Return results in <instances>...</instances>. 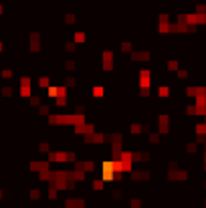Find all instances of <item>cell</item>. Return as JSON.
<instances>
[{
	"label": "cell",
	"instance_id": "cell-1",
	"mask_svg": "<svg viewBox=\"0 0 206 208\" xmlns=\"http://www.w3.org/2000/svg\"><path fill=\"white\" fill-rule=\"evenodd\" d=\"M2 95H4V97H10V95H12V87H8V85H6V87H2Z\"/></svg>",
	"mask_w": 206,
	"mask_h": 208
},
{
	"label": "cell",
	"instance_id": "cell-2",
	"mask_svg": "<svg viewBox=\"0 0 206 208\" xmlns=\"http://www.w3.org/2000/svg\"><path fill=\"white\" fill-rule=\"evenodd\" d=\"M75 40H77V43H83V40H85V34H83V33H77L75 34Z\"/></svg>",
	"mask_w": 206,
	"mask_h": 208
},
{
	"label": "cell",
	"instance_id": "cell-3",
	"mask_svg": "<svg viewBox=\"0 0 206 208\" xmlns=\"http://www.w3.org/2000/svg\"><path fill=\"white\" fill-rule=\"evenodd\" d=\"M20 95H30V87H20Z\"/></svg>",
	"mask_w": 206,
	"mask_h": 208
},
{
	"label": "cell",
	"instance_id": "cell-4",
	"mask_svg": "<svg viewBox=\"0 0 206 208\" xmlns=\"http://www.w3.org/2000/svg\"><path fill=\"white\" fill-rule=\"evenodd\" d=\"M168 67H170V71H176V69H178V63H174V61H170V63H168Z\"/></svg>",
	"mask_w": 206,
	"mask_h": 208
},
{
	"label": "cell",
	"instance_id": "cell-5",
	"mask_svg": "<svg viewBox=\"0 0 206 208\" xmlns=\"http://www.w3.org/2000/svg\"><path fill=\"white\" fill-rule=\"evenodd\" d=\"M38 83H41V87H49V79H41V81H38Z\"/></svg>",
	"mask_w": 206,
	"mask_h": 208
},
{
	"label": "cell",
	"instance_id": "cell-6",
	"mask_svg": "<svg viewBox=\"0 0 206 208\" xmlns=\"http://www.w3.org/2000/svg\"><path fill=\"white\" fill-rule=\"evenodd\" d=\"M101 93H103V89H101V87H95V89H93V95H101Z\"/></svg>",
	"mask_w": 206,
	"mask_h": 208
},
{
	"label": "cell",
	"instance_id": "cell-7",
	"mask_svg": "<svg viewBox=\"0 0 206 208\" xmlns=\"http://www.w3.org/2000/svg\"><path fill=\"white\" fill-rule=\"evenodd\" d=\"M0 12H2V4H0Z\"/></svg>",
	"mask_w": 206,
	"mask_h": 208
}]
</instances>
